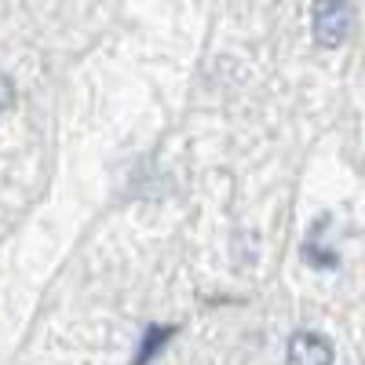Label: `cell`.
Listing matches in <instances>:
<instances>
[{
    "label": "cell",
    "instance_id": "cell-1",
    "mask_svg": "<svg viewBox=\"0 0 365 365\" xmlns=\"http://www.w3.org/2000/svg\"><path fill=\"white\" fill-rule=\"evenodd\" d=\"M311 29H314V41L322 48H340L354 29V8L347 0H314Z\"/></svg>",
    "mask_w": 365,
    "mask_h": 365
},
{
    "label": "cell",
    "instance_id": "cell-2",
    "mask_svg": "<svg viewBox=\"0 0 365 365\" xmlns=\"http://www.w3.org/2000/svg\"><path fill=\"white\" fill-rule=\"evenodd\" d=\"M289 365H332V344L318 332H296L289 340Z\"/></svg>",
    "mask_w": 365,
    "mask_h": 365
},
{
    "label": "cell",
    "instance_id": "cell-3",
    "mask_svg": "<svg viewBox=\"0 0 365 365\" xmlns=\"http://www.w3.org/2000/svg\"><path fill=\"white\" fill-rule=\"evenodd\" d=\"M172 332H175L172 325H154V329H150V332H146V340H143V347L135 351V365H146L150 358H154V354L172 340Z\"/></svg>",
    "mask_w": 365,
    "mask_h": 365
},
{
    "label": "cell",
    "instance_id": "cell-4",
    "mask_svg": "<svg viewBox=\"0 0 365 365\" xmlns=\"http://www.w3.org/2000/svg\"><path fill=\"white\" fill-rule=\"evenodd\" d=\"M11 99H15V88H11V81H8L4 73H0V113L11 106Z\"/></svg>",
    "mask_w": 365,
    "mask_h": 365
}]
</instances>
